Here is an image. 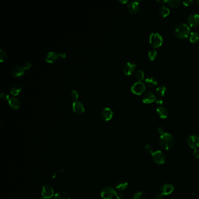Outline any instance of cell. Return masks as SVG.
<instances>
[{
	"label": "cell",
	"instance_id": "obj_38",
	"mask_svg": "<svg viewBox=\"0 0 199 199\" xmlns=\"http://www.w3.org/2000/svg\"><path fill=\"white\" fill-rule=\"evenodd\" d=\"M162 196H163V195L161 193H158V194H156L154 196L153 199H162Z\"/></svg>",
	"mask_w": 199,
	"mask_h": 199
},
{
	"label": "cell",
	"instance_id": "obj_26",
	"mask_svg": "<svg viewBox=\"0 0 199 199\" xmlns=\"http://www.w3.org/2000/svg\"><path fill=\"white\" fill-rule=\"evenodd\" d=\"M166 91V88L164 85L158 86L156 89V92L157 95L159 96H163L165 95V93Z\"/></svg>",
	"mask_w": 199,
	"mask_h": 199
},
{
	"label": "cell",
	"instance_id": "obj_31",
	"mask_svg": "<svg viewBox=\"0 0 199 199\" xmlns=\"http://www.w3.org/2000/svg\"><path fill=\"white\" fill-rule=\"evenodd\" d=\"M69 96H70V98H71V99L72 100H73V101H74L76 102V101H77L78 98V94L76 91L73 90L70 92Z\"/></svg>",
	"mask_w": 199,
	"mask_h": 199
},
{
	"label": "cell",
	"instance_id": "obj_40",
	"mask_svg": "<svg viewBox=\"0 0 199 199\" xmlns=\"http://www.w3.org/2000/svg\"><path fill=\"white\" fill-rule=\"evenodd\" d=\"M123 194L122 193H117L116 194V197L117 199H123Z\"/></svg>",
	"mask_w": 199,
	"mask_h": 199
},
{
	"label": "cell",
	"instance_id": "obj_19",
	"mask_svg": "<svg viewBox=\"0 0 199 199\" xmlns=\"http://www.w3.org/2000/svg\"><path fill=\"white\" fill-rule=\"evenodd\" d=\"M157 112L158 113L159 116L162 119H166L168 116L169 112L168 110L164 106H159L157 109Z\"/></svg>",
	"mask_w": 199,
	"mask_h": 199
},
{
	"label": "cell",
	"instance_id": "obj_42",
	"mask_svg": "<svg viewBox=\"0 0 199 199\" xmlns=\"http://www.w3.org/2000/svg\"><path fill=\"white\" fill-rule=\"evenodd\" d=\"M120 2H121V3H122V4H126V3H127L129 1L128 0H125V1H119Z\"/></svg>",
	"mask_w": 199,
	"mask_h": 199
},
{
	"label": "cell",
	"instance_id": "obj_4",
	"mask_svg": "<svg viewBox=\"0 0 199 199\" xmlns=\"http://www.w3.org/2000/svg\"><path fill=\"white\" fill-rule=\"evenodd\" d=\"M117 192L115 189L111 186H106L101 191V197L103 199H113L116 197Z\"/></svg>",
	"mask_w": 199,
	"mask_h": 199
},
{
	"label": "cell",
	"instance_id": "obj_9",
	"mask_svg": "<svg viewBox=\"0 0 199 199\" xmlns=\"http://www.w3.org/2000/svg\"><path fill=\"white\" fill-rule=\"evenodd\" d=\"M187 143L189 147L193 150L199 147V137L196 135H191L187 139Z\"/></svg>",
	"mask_w": 199,
	"mask_h": 199
},
{
	"label": "cell",
	"instance_id": "obj_22",
	"mask_svg": "<svg viewBox=\"0 0 199 199\" xmlns=\"http://www.w3.org/2000/svg\"><path fill=\"white\" fill-rule=\"evenodd\" d=\"M159 14L162 16L166 17V16H168L169 14H170V9L165 5H161V7H160V9H159Z\"/></svg>",
	"mask_w": 199,
	"mask_h": 199
},
{
	"label": "cell",
	"instance_id": "obj_21",
	"mask_svg": "<svg viewBox=\"0 0 199 199\" xmlns=\"http://www.w3.org/2000/svg\"><path fill=\"white\" fill-rule=\"evenodd\" d=\"M145 83L148 87H150V88L155 87V86H157V85L158 84L157 80L152 77L146 78L145 80Z\"/></svg>",
	"mask_w": 199,
	"mask_h": 199
},
{
	"label": "cell",
	"instance_id": "obj_32",
	"mask_svg": "<svg viewBox=\"0 0 199 199\" xmlns=\"http://www.w3.org/2000/svg\"><path fill=\"white\" fill-rule=\"evenodd\" d=\"M7 55L5 53V52H4L3 50H1L0 52V59H1V62H3L6 60L7 59Z\"/></svg>",
	"mask_w": 199,
	"mask_h": 199
},
{
	"label": "cell",
	"instance_id": "obj_6",
	"mask_svg": "<svg viewBox=\"0 0 199 199\" xmlns=\"http://www.w3.org/2000/svg\"><path fill=\"white\" fill-rule=\"evenodd\" d=\"M152 158L155 163L158 165H162L165 163V154L160 150L154 151L152 154Z\"/></svg>",
	"mask_w": 199,
	"mask_h": 199
},
{
	"label": "cell",
	"instance_id": "obj_35",
	"mask_svg": "<svg viewBox=\"0 0 199 199\" xmlns=\"http://www.w3.org/2000/svg\"><path fill=\"white\" fill-rule=\"evenodd\" d=\"M194 2V1L193 0H187V1H185L183 2V4L185 6H189V5H192L193 3Z\"/></svg>",
	"mask_w": 199,
	"mask_h": 199
},
{
	"label": "cell",
	"instance_id": "obj_28",
	"mask_svg": "<svg viewBox=\"0 0 199 199\" xmlns=\"http://www.w3.org/2000/svg\"><path fill=\"white\" fill-rule=\"evenodd\" d=\"M135 77L137 79L138 81L141 82V81L144 79V72L141 69H138L136 73Z\"/></svg>",
	"mask_w": 199,
	"mask_h": 199
},
{
	"label": "cell",
	"instance_id": "obj_20",
	"mask_svg": "<svg viewBox=\"0 0 199 199\" xmlns=\"http://www.w3.org/2000/svg\"><path fill=\"white\" fill-rule=\"evenodd\" d=\"M54 199H71V197L67 193L60 191L55 194Z\"/></svg>",
	"mask_w": 199,
	"mask_h": 199
},
{
	"label": "cell",
	"instance_id": "obj_15",
	"mask_svg": "<svg viewBox=\"0 0 199 199\" xmlns=\"http://www.w3.org/2000/svg\"><path fill=\"white\" fill-rule=\"evenodd\" d=\"M113 115V112L109 108H105L101 112V117L105 121H109L112 119Z\"/></svg>",
	"mask_w": 199,
	"mask_h": 199
},
{
	"label": "cell",
	"instance_id": "obj_29",
	"mask_svg": "<svg viewBox=\"0 0 199 199\" xmlns=\"http://www.w3.org/2000/svg\"><path fill=\"white\" fill-rule=\"evenodd\" d=\"M133 199H147V197L144 192H138L134 194Z\"/></svg>",
	"mask_w": 199,
	"mask_h": 199
},
{
	"label": "cell",
	"instance_id": "obj_39",
	"mask_svg": "<svg viewBox=\"0 0 199 199\" xmlns=\"http://www.w3.org/2000/svg\"><path fill=\"white\" fill-rule=\"evenodd\" d=\"M32 67V64L30 62H27L24 66H23V69H25V70L26 69H29L30 67Z\"/></svg>",
	"mask_w": 199,
	"mask_h": 199
},
{
	"label": "cell",
	"instance_id": "obj_17",
	"mask_svg": "<svg viewBox=\"0 0 199 199\" xmlns=\"http://www.w3.org/2000/svg\"><path fill=\"white\" fill-rule=\"evenodd\" d=\"M11 73L14 77L20 78L25 74V69H23V67L18 66L12 69Z\"/></svg>",
	"mask_w": 199,
	"mask_h": 199
},
{
	"label": "cell",
	"instance_id": "obj_30",
	"mask_svg": "<svg viewBox=\"0 0 199 199\" xmlns=\"http://www.w3.org/2000/svg\"><path fill=\"white\" fill-rule=\"evenodd\" d=\"M157 52L155 50H151L148 53L149 59L152 61L156 59V58L157 57Z\"/></svg>",
	"mask_w": 199,
	"mask_h": 199
},
{
	"label": "cell",
	"instance_id": "obj_5",
	"mask_svg": "<svg viewBox=\"0 0 199 199\" xmlns=\"http://www.w3.org/2000/svg\"><path fill=\"white\" fill-rule=\"evenodd\" d=\"M62 58L64 59L66 57V55L64 53H57L55 52H48L46 57H45V60L46 62L48 63H53L57 60L59 58Z\"/></svg>",
	"mask_w": 199,
	"mask_h": 199
},
{
	"label": "cell",
	"instance_id": "obj_25",
	"mask_svg": "<svg viewBox=\"0 0 199 199\" xmlns=\"http://www.w3.org/2000/svg\"><path fill=\"white\" fill-rule=\"evenodd\" d=\"M127 187H128V183L125 182H122L117 185L116 189L119 192H123L127 189Z\"/></svg>",
	"mask_w": 199,
	"mask_h": 199
},
{
	"label": "cell",
	"instance_id": "obj_41",
	"mask_svg": "<svg viewBox=\"0 0 199 199\" xmlns=\"http://www.w3.org/2000/svg\"><path fill=\"white\" fill-rule=\"evenodd\" d=\"M158 2V4L163 5H164L165 3H167V1H164V0H159V1H157Z\"/></svg>",
	"mask_w": 199,
	"mask_h": 199
},
{
	"label": "cell",
	"instance_id": "obj_3",
	"mask_svg": "<svg viewBox=\"0 0 199 199\" xmlns=\"http://www.w3.org/2000/svg\"><path fill=\"white\" fill-rule=\"evenodd\" d=\"M150 43L152 47L158 48L162 46L163 38L162 36L158 33H152L150 36Z\"/></svg>",
	"mask_w": 199,
	"mask_h": 199
},
{
	"label": "cell",
	"instance_id": "obj_43",
	"mask_svg": "<svg viewBox=\"0 0 199 199\" xmlns=\"http://www.w3.org/2000/svg\"><path fill=\"white\" fill-rule=\"evenodd\" d=\"M196 4H197V5H199V0H197L196 1Z\"/></svg>",
	"mask_w": 199,
	"mask_h": 199
},
{
	"label": "cell",
	"instance_id": "obj_27",
	"mask_svg": "<svg viewBox=\"0 0 199 199\" xmlns=\"http://www.w3.org/2000/svg\"><path fill=\"white\" fill-rule=\"evenodd\" d=\"M167 3L169 6L172 8H176L179 6L181 3V1L180 0H169L167 1Z\"/></svg>",
	"mask_w": 199,
	"mask_h": 199
},
{
	"label": "cell",
	"instance_id": "obj_7",
	"mask_svg": "<svg viewBox=\"0 0 199 199\" xmlns=\"http://www.w3.org/2000/svg\"><path fill=\"white\" fill-rule=\"evenodd\" d=\"M145 90V85L144 83L142 82L137 81V83H134L131 88V92L137 95H140L143 93H144Z\"/></svg>",
	"mask_w": 199,
	"mask_h": 199
},
{
	"label": "cell",
	"instance_id": "obj_34",
	"mask_svg": "<svg viewBox=\"0 0 199 199\" xmlns=\"http://www.w3.org/2000/svg\"><path fill=\"white\" fill-rule=\"evenodd\" d=\"M0 97H1V98L2 99L5 100V101H7V100L9 101V96L7 94V93H5V92H2L1 94Z\"/></svg>",
	"mask_w": 199,
	"mask_h": 199
},
{
	"label": "cell",
	"instance_id": "obj_12",
	"mask_svg": "<svg viewBox=\"0 0 199 199\" xmlns=\"http://www.w3.org/2000/svg\"><path fill=\"white\" fill-rule=\"evenodd\" d=\"M140 1H134L129 2L127 5L128 11L132 14L137 13L140 9Z\"/></svg>",
	"mask_w": 199,
	"mask_h": 199
},
{
	"label": "cell",
	"instance_id": "obj_24",
	"mask_svg": "<svg viewBox=\"0 0 199 199\" xmlns=\"http://www.w3.org/2000/svg\"><path fill=\"white\" fill-rule=\"evenodd\" d=\"M189 41L192 43H196L199 41V35L197 33L192 32L189 34Z\"/></svg>",
	"mask_w": 199,
	"mask_h": 199
},
{
	"label": "cell",
	"instance_id": "obj_1",
	"mask_svg": "<svg viewBox=\"0 0 199 199\" xmlns=\"http://www.w3.org/2000/svg\"><path fill=\"white\" fill-rule=\"evenodd\" d=\"M159 143L162 148L166 150H170L173 146L175 143V139L170 133H164L161 135L159 140Z\"/></svg>",
	"mask_w": 199,
	"mask_h": 199
},
{
	"label": "cell",
	"instance_id": "obj_2",
	"mask_svg": "<svg viewBox=\"0 0 199 199\" xmlns=\"http://www.w3.org/2000/svg\"><path fill=\"white\" fill-rule=\"evenodd\" d=\"M190 29L188 25L181 23L178 24L174 29V34L179 39H185L190 34Z\"/></svg>",
	"mask_w": 199,
	"mask_h": 199
},
{
	"label": "cell",
	"instance_id": "obj_36",
	"mask_svg": "<svg viewBox=\"0 0 199 199\" xmlns=\"http://www.w3.org/2000/svg\"><path fill=\"white\" fill-rule=\"evenodd\" d=\"M193 155L194 156V157L197 159H199V148H197V149H195L194 150V151H193Z\"/></svg>",
	"mask_w": 199,
	"mask_h": 199
},
{
	"label": "cell",
	"instance_id": "obj_37",
	"mask_svg": "<svg viewBox=\"0 0 199 199\" xmlns=\"http://www.w3.org/2000/svg\"><path fill=\"white\" fill-rule=\"evenodd\" d=\"M157 130H158V132L161 135L162 134H164L165 132H164V128L162 127V126H159L157 129Z\"/></svg>",
	"mask_w": 199,
	"mask_h": 199
},
{
	"label": "cell",
	"instance_id": "obj_10",
	"mask_svg": "<svg viewBox=\"0 0 199 199\" xmlns=\"http://www.w3.org/2000/svg\"><path fill=\"white\" fill-rule=\"evenodd\" d=\"M188 25L191 27H196L199 25V14L193 13L190 14L187 18Z\"/></svg>",
	"mask_w": 199,
	"mask_h": 199
},
{
	"label": "cell",
	"instance_id": "obj_16",
	"mask_svg": "<svg viewBox=\"0 0 199 199\" xmlns=\"http://www.w3.org/2000/svg\"><path fill=\"white\" fill-rule=\"evenodd\" d=\"M73 109L74 113L78 115L83 114L85 112V108L82 103L78 101H76L73 103Z\"/></svg>",
	"mask_w": 199,
	"mask_h": 199
},
{
	"label": "cell",
	"instance_id": "obj_18",
	"mask_svg": "<svg viewBox=\"0 0 199 199\" xmlns=\"http://www.w3.org/2000/svg\"><path fill=\"white\" fill-rule=\"evenodd\" d=\"M8 103H9V106L15 110L18 109L20 108L21 106V103H20V101H19L18 99L16 98H11L9 99V100L8 101Z\"/></svg>",
	"mask_w": 199,
	"mask_h": 199
},
{
	"label": "cell",
	"instance_id": "obj_13",
	"mask_svg": "<svg viewBox=\"0 0 199 199\" xmlns=\"http://www.w3.org/2000/svg\"><path fill=\"white\" fill-rule=\"evenodd\" d=\"M136 68V65L134 63L129 62L124 67V73L126 76H131L135 71Z\"/></svg>",
	"mask_w": 199,
	"mask_h": 199
},
{
	"label": "cell",
	"instance_id": "obj_14",
	"mask_svg": "<svg viewBox=\"0 0 199 199\" xmlns=\"http://www.w3.org/2000/svg\"><path fill=\"white\" fill-rule=\"evenodd\" d=\"M174 190L173 186L170 183H166L161 188V193L163 196H168L172 194Z\"/></svg>",
	"mask_w": 199,
	"mask_h": 199
},
{
	"label": "cell",
	"instance_id": "obj_11",
	"mask_svg": "<svg viewBox=\"0 0 199 199\" xmlns=\"http://www.w3.org/2000/svg\"><path fill=\"white\" fill-rule=\"evenodd\" d=\"M156 100V96L154 92L147 91L145 92L142 98V101L144 103H151Z\"/></svg>",
	"mask_w": 199,
	"mask_h": 199
},
{
	"label": "cell",
	"instance_id": "obj_8",
	"mask_svg": "<svg viewBox=\"0 0 199 199\" xmlns=\"http://www.w3.org/2000/svg\"><path fill=\"white\" fill-rule=\"evenodd\" d=\"M55 191L52 186L45 185L43 186L41 194L43 199H50L54 196Z\"/></svg>",
	"mask_w": 199,
	"mask_h": 199
},
{
	"label": "cell",
	"instance_id": "obj_33",
	"mask_svg": "<svg viewBox=\"0 0 199 199\" xmlns=\"http://www.w3.org/2000/svg\"><path fill=\"white\" fill-rule=\"evenodd\" d=\"M145 150L147 153H149V154H152L154 152L153 150L152 147L150 145H146L145 146Z\"/></svg>",
	"mask_w": 199,
	"mask_h": 199
},
{
	"label": "cell",
	"instance_id": "obj_23",
	"mask_svg": "<svg viewBox=\"0 0 199 199\" xmlns=\"http://www.w3.org/2000/svg\"><path fill=\"white\" fill-rule=\"evenodd\" d=\"M21 90L22 89L21 87L18 85H14V87H12L11 89H10V94L14 96H17L20 94Z\"/></svg>",
	"mask_w": 199,
	"mask_h": 199
}]
</instances>
